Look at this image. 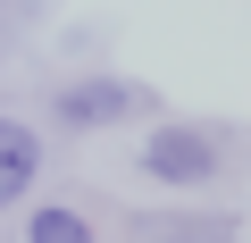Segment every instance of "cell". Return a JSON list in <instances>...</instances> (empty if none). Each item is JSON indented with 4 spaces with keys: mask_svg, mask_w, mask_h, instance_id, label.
Returning a JSON list of instances; mask_svg holds the SVG:
<instances>
[{
    "mask_svg": "<svg viewBox=\"0 0 251 243\" xmlns=\"http://www.w3.org/2000/svg\"><path fill=\"white\" fill-rule=\"evenodd\" d=\"M59 109H67V126H109L126 109V92L117 84H84V92H59Z\"/></svg>",
    "mask_w": 251,
    "mask_h": 243,
    "instance_id": "cell-3",
    "label": "cell"
},
{
    "mask_svg": "<svg viewBox=\"0 0 251 243\" xmlns=\"http://www.w3.org/2000/svg\"><path fill=\"white\" fill-rule=\"evenodd\" d=\"M34 176H42V143H34V126L0 117V210L25 201V185H34Z\"/></svg>",
    "mask_w": 251,
    "mask_h": 243,
    "instance_id": "cell-2",
    "label": "cell"
},
{
    "mask_svg": "<svg viewBox=\"0 0 251 243\" xmlns=\"http://www.w3.org/2000/svg\"><path fill=\"white\" fill-rule=\"evenodd\" d=\"M34 243H92V226L59 201V210H34Z\"/></svg>",
    "mask_w": 251,
    "mask_h": 243,
    "instance_id": "cell-4",
    "label": "cell"
},
{
    "mask_svg": "<svg viewBox=\"0 0 251 243\" xmlns=\"http://www.w3.org/2000/svg\"><path fill=\"white\" fill-rule=\"evenodd\" d=\"M143 160H151V176H168V185H209L218 143H209V135H193V126H159V135L143 143Z\"/></svg>",
    "mask_w": 251,
    "mask_h": 243,
    "instance_id": "cell-1",
    "label": "cell"
}]
</instances>
